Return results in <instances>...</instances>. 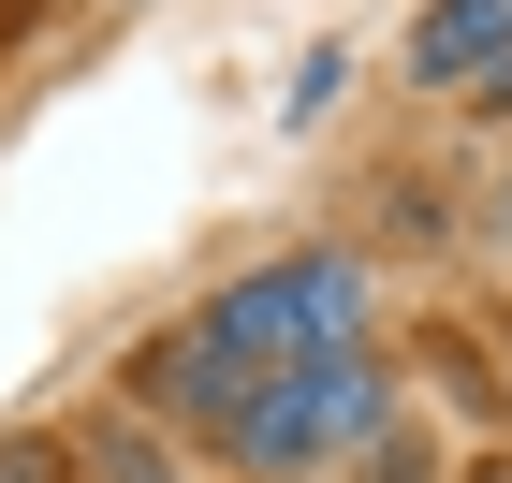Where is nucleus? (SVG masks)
Here are the masks:
<instances>
[{
    "instance_id": "20e7f679",
    "label": "nucleus",
    "mask_w": 512,
    "mask_h": 483,
    "mask_svg": "<svg viewBox=\"0 0 512 483\" xmlns=\"http://www.w3.org/2000/svg\"><path fill=\"white\" fill-rule=\"evenodd\" d=\"M74 469L88 483H176V454H161L147 425H103V440H74Z\"/></svg>"
},
{
    "instance_id": "423d86ee",
    "label": "nucleus",
    "mask_w": 512,
    "mask_h": 483,
    "mask_svg": "<svg viewBox=\"0 0 512 483\" xmlns=\"http://www.w3.org/2000/svg\"><path fill=\"white\" fill-rule=\"evenodd\" d=\"M469 483H512V454H483V469H469Z\"/></svg>"
},
{
    "instance_id": "7ed1b4c3",
    "label": "nucleus",
    "mask_w": 512,
    "mask_h": 483,
    "mask_svg": "<svg viewBox=\"0 0 512 483\" xmlns=\"http://www.w3.org/2000/svg\"><path fill=\"white\" fill-rule=\"evenodd\" d=\"M410 74H425V88H469V103H512V0H425Z\"/></svg>"
},
{
    "instance_id": "6e6552de",
    "label": "nucleus",
    "mask_w": 512,
    "mask_h": 483,
    "mask_svg": "<svg viewBox=\"0 0 512 483\" xmlns=\"http://www.w3.org/2000/svg\"><path fill=\"white\" fill-rule=\"evenodd\" d=\"M498 220H512V191H498Z\"/></svg>"
},
{
    "instance_id": "39448f33",
    "label": "nucleus",
    "mask_w": 512,
    "mask_h": 483,
    "mask_svg": "<svg viewBox=\"0 0 512 483\" xmlns=\"http://www.w3.org/2000/svg\"><path fill=\"white\" fill-rule=\"evenodd\" d=\"M0 483H88V469H74L59 425H15V440H0Z\"/></svg>"
},
{
    "instance_id": "f257e3e1",
    "label": "nucleus",
    "mask_w": 512,
    "mask_h": 483,
    "mask_svg": "<svg viewBox=\"0 0 512 483\" xmlns=\"http://www.w3.org/2000/svg\"><path fill=\"white\" fill-rule=\"evenodd\" d=\"M191 322L235 352V381H278V366H322V352H366V264H352V249H293V264L220 279Z\"/></svg>"
},
{
    "instance_id": "f03ea898",
    "label": "nucleus",
    "mask_w": 512,
    "mask_h": 483,
    "mask_svg": "<svg viewBox=\"0 0 512 483\" xmlns=\"http://www.w3.org/2000/svg\"><path fill=\"white\" fill-rule=\"evenodd\" d=\"M381 425H395V366H381V352H322V366L249 381L235 425H220V454H235L249 483H278V469H322V454L381 440Z\"/></svg>"
},
{
    "instance_id": "0eeeda50",
    "label": "nucleus",
    "mask_w": 512,
    "mask_h": 483,
    "mask_svg": "<svg viewBox=\"0 0 512 483\" xmlns=\"http://www.w3.org/2000/svg\"><path fill=\"white\" fill-rule=\"evenodd\" d=\"M498 352H512V322H498Z\"/></svg>"
}]
</instances>
